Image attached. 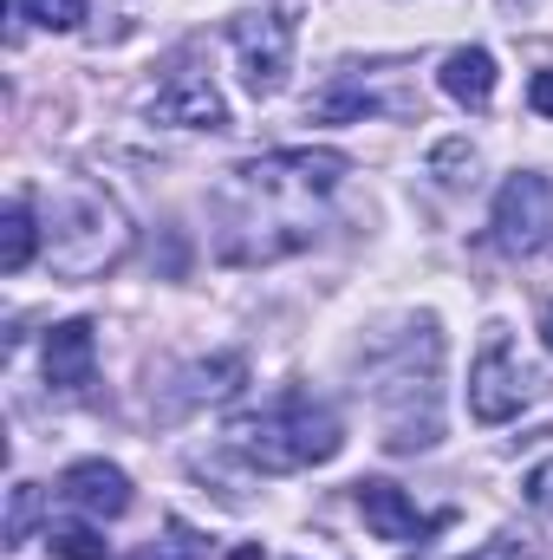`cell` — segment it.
I'll use <instances>...</instances> for the list:
<instances>
[{"mask_svg":"<svg viewBox=\"0 0 553 560\" xmlns=\"http://www.w3.org/2000/svg\"><path fill=\"white\" fill-rule=\"evenodd\" d=\"M228 450L268 476H293V469H313V463H332L345 450V423L332 418L326 405H313L306 392H286L268 411L228 423Z\"/></svg>","mask_w":553,"mask_h":560,"instance_id":"1","label":"cell"},{"mask_svg":"<svg viewBox=\"0 0 553 560\" xmlns=\"http://www.w3.org/2000/svg\"><path fill=\"white\" fill-rule=\"evenodd\" d=\"M125 215L105 202V196H79L72 209H59L52 215V268L59 275H72V280H85V275H105L118 255H125Z\"/></svg>","mask_w":553,"mask_h":560,"instance_id":"2","label":"cell"},{"mask_svg":"<svg viewBox=\"0 0 553 560\" xmlns=\"http://www.w3.org/2000/svg\"><path fill=\"white\" fill-rule=\"evenodd\" d=\"M293 13H299V7L286 0V7H268V13H242V20L228 26V46H235V59H242V85H248L255 98H274L280 85H286V72H293V33H299Z\"/></svg>","mask_w":553,"mask_h":560,"instance_id":"3","label":"cell"},{"mask_svg":"<svg viewBox=\"0 0 553 560\" xmlns=\"http://www.w3.org/2000/svg\"><path fill=\"white\" fill-rule=\"evenodd\" d=\"M528 372H521V359H515V346H508V326H489V339H482V352H475V365H469V418L475 423H508L521 405H528Z\"/></svg>","mask_w":553,"mask_h":560,"instance_id":"4","label":"cell"},{"mask_svg":"<svg viewBox=\"0 0 553 560\" xmlns=\"http://www.w3.org/2000/svg\"><path fill=\"white\" fill-rule=\"evenodd\" d=\"M495 242L508 255H534V248L553 242V183L548 176H534V170L508 176V189L495 196Z\"/></svg>","mask_w":553,"mask_h":560,"instance_id":"5","label":"cell"},{"mask_svg":"<svg viewBox=\"0 0 553 560\" xmlns=\"http://www.w3.org/2000/svg\"><path fill=\"white\" fill-rule=\"evenodd\" d=\"M345 170H352L345 150H274V156L242 163L235 176H242L248 189H280V183H293V189H306V196H326V189H339Z\"/></svg>","mask_w":553,"mask_h":560,"instance_id":"6","label":"cell"},{"mask_svg":"<svg viewBox=\"0 0 553 560\" xmlns=\"http://www.w3.org/2000/svg\"><path fill=\"white\" fill-rule=\"evenodd\" d=\"M59 495H66L72 509L98 515V522H118V515L131 509V476H125L118 463H105V456H85V463H72V469L59 476Z\"/></svg>","mask_w":553,"mask_h":560,"instance_id":"7","label":"cell"},{"mask_svg":"<svg viewBox=\"0 0 553 560\" xmlns=\"http://www.w3.org/2000/svg\"><path fill=\"white\" fill-rule=\"evenodd\" d=\"M352 495H358V515H365V528L378 535V541H423V528L430 522H416V502L398 489V482H385V476H365V482H352Z\"/></svg>","mask_w":553,"mask_h":560,"instance_id":"8","label":"cell"},{"mask_svg":"<svg viewBox=\"0 0 553 560\" xmlns=\"http://www.w3.org/2000/svg\"><path fill=\"white\" fill-rule=\"evenodd\" d=\"M92 365H98V326L92 319H66L46 332V385L52 392L92 385Z\"/></svg>","mask_w":553,"mask_h":560,"instance_id":"9","label":"cell"},{"mask_svg":"<svg viewBox=\"0 0 553 560\" xmlns=\"http://www.w3.org/2000/svg\"><path fill=\"white\" fill-rule=\"evenodd\" d=\"M150 118L156 125H183V131H222L228 125V105L209 79H176L169 92L150 98Z\"/></svg>","mask_w":553,"mask_h":560,"instance_id":"10","label":"cell"},{"mask_svg":"<svg viewBox=\"0 0 553 560\" xmlns=\"http://www.w3.org/2000/svg\"><path fill=\"white\" fill-rule=\"evenodd\" d=\"M495 79H502V72H495V52H489V46H462V52H449L443 72H436L443 98H456V105H469V112H489Z\"/></svg>","mask_w":553,"mask_h":560,"instance_id":"11","label":"cell"},{"mask_svg":"<svg viewBox=\"0 0 553 560\" xmlns=\"http://www.w3.org/2000/svg\"><path fill=\"white\" fill-rule=\"evenodd\" d=\"M242 378H248V359H235V352H222V359H209V365H189V378H183V405L235 398V392H242Z\"/></svg>","mask_w":553,"mask_h":560,"instance_id":"12","label":"cell"},{"mask_svg":"<svg viewBox=\"0 0 553 560\" xmlns=\"http://www.w3.org/2000/svg\"><path fill=\"white\" fill-rule=\"evenodd\" d=\"M33 248H39L33 209H26V202H7V215H0V275H20V268L33 261Z\"/></svg>","mask_w":553,"mask_h":560,"instance_id":"13","label":"cell"},{"mask_svg":"<svg viewBox=\"0 0 553 560\" xmlns=\"http://www.w3.org/2000/svg\"><path fill=\"white\" fill-rule=\"evenodd\" d=\"M46 548L59 560H105L111 555V541L92 522H46Z\"/></svg>","mask_w":553,"mask_h":560,"instance_id":"14","label":"cell"},{"mask_svg":"<svg viewBox=\"0 0 553 560\" xmlns=\"http://www.w3.org/2000/svg\"><path fill=\"white\" fill-rule=\"evenodd\" d=\"M430 176L443 183V189H462L469 176H475V150H469V138H443L436 150H430Z\"/></svg>","mask_w":553,"mask_h":560,"instance_id":"15","label":"cell"},{"mask_svg":"<svg viewBox=\"0 0 553 560\" xmlns=\"http://www.w3.org/2000/svg\"><path fill=\"white\" fill-rule=\"evenodd\" d=\"M13 7H20V20H33L46 33H72L85 20V0H13Z\"/></svg>","mask_w":553,"mask_h":560,"instance_id":"16","label":"cell"},{"mask_svg":"<svg viewBox=\"0 0 553 560\" xmlns=\"http://www.w3.org/2000/svg\"><path fill=\"white\" fill-rule=\"evenodd\" d=\"M202 555H209V541H202L189 522H169V528H163V541H156V548H143L138 560H202Z\"/></svg>","mask_w":553,"mask_h":560,"instance_id":"17","label":"cell"},{"mask_svg":"<svg viewBox=\"0 0 553 560\" xmlns=\"http://www.w3.org/2000/svg\"><path fill=\"white\" fill-rule=\"evenodd\" d=\"M33 515H39V489H33V482H13V495H7V548L26 541Z\"/></svg>","mask_w":553,"mask_h":560,"instance_id":"18","label":"cell"},{"mask_svg":"<svg viewBox=\"0 0 553 560\" xmlns=\"http://www.w3.org/2000/svg\"><path fill=\"white\" fill-rule=\"evenodd\" d=\"M528 502H534L541 515H553V463H541V469L528 476Z\"/></svg>","mask_w":553,"mask_h":560,"instance_id":"19","label":"cell"},{"mask_svg":"<svg viewBox=\"0 0 553 560\" xmlns=\"http://www.w3.org/2000/svg\"><path fill=\"white\" fill-rule=\"evenodd\" d=\"M528 105H534L541 118H553V72H534V79H528Z\"/></svg>","mask_w":553,"mask_h":560,"instance_id":"20","label":"cell"},{"mask_svg":"<svg viewBox=\"0 0 553 560\" xmlns=\"http://www.w3.org/2000/svg\"><path fill=\"white\" fill-rule=\"evenodd\" d=\"M222 560H268L261 548H235V555H222Z\"/></svg>","mask_w":553,"mask_h":560,"instance_id":"21","label":"cell"},{"mask_svg":"<svg viewBox=\"0 0 553 560\" xmlns=\"http://www.w3.org/2000/svg\"><path fill=\"white\" fill-rule=\"evenodd\" d=\"M541 339H548V352H553V306L541 313Z\"/></svg>","mask_w":553,"mask_h":560,"instance_id":"22","label":"cell"}]
</instances>
